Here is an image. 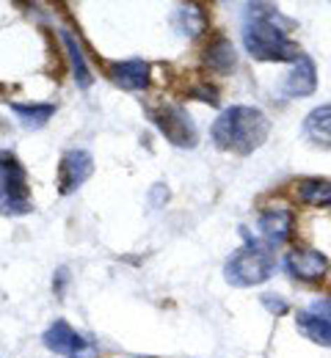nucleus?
<instances>
[{"label": "nucleus", "mask_w": 331, "mask_h": 358, "mask_svg": "<svg viewBox=\"0 0 331 358\" xmlns=\"http://www.w3.org/2000/svg\"><path fill=\"white\" fill-rule=\"evenodd\" d=\"M282 17L274 6L257 3L248 6V20L243 28V45L246 52L257 61H298L304 52L295 42L287 39L282 28L276 25Z\"/></svg>", "instance_id": "nucleus-1"}, {"label": "nucleus", "mask_w": 331, "mask_h": 358, "mask_svg": "<svg viewBox=\"0 0 331 358\" xmlns=\"http://www.w3.org/2000/svg\"><path fill=\"white\" fill-rule=\"evenodd\" d=\"M271 135V119L251 105H232L227 108L216 124H213V141L224 152L235 155H251L260 149Z\"/></svg>", "instance_id": "nucleus-2"}, {"label": "nucleus", "mask_w": 331, "mask_h": 358, "mask_svg": "<svg viewBox=\"0 0 331 358\" xmlns=\"http://www.w3.org/2000/svg\"><path fill=\"white\" fill-rule=\"evenodd\" d=\"M274 268H276L274 254L265 245L251 243V245L237 248L230 257V262L224 268V278L232 287H257L274 275Z\"/></svg>", "instance_id": "nucleus-3"}, {"label": "nucleus", "mask_w": 331, "mask_h": 358, "mask_svg": "<svg viewBox=\"0 0 331 358\" xmlns=\"http://www.w3.org/2000/svg\"><path fill=\"white\" fill-rule=\"evenodd\" d=\"M34 210L28 177L22 163L11 152H0V213L3 215H28Z\"/></svg>", "instance_id": "nucleus-4"}, {"label": "nucleus", "mask_w": 331, "mask_h": 358, "mask_svg": "<svg viewBox=\"0 0 331 358\" xmlns=\"http://www.w3.org/2000/svg\"><path fill=\"white\" fill-rule=\"evenodd\" d=\"M149 116H152L155 127L166 135L169 143H174V146H180V149H193V146H196L199 133H196L190 116L180 105H160V108H155Z\"/></svg>", "instance_id": "nucleus-5"}, {"label": "nucleus", "mask_w": 331, "mask_h": 358, "mask_svg": "<svg viewBox=\"0 0 331 358\" xmlns=\"http://www.w3.org/2000/svg\"><path fill=\"white\" fill-rule=\"evenodd\" d=\"M45 348L58 353V356H66V358H97L99 356V348H97L92 339L75 334L69 328V322L58 320L52 322L45 334Z\"/></svg>", "instance_id": "nucleus-6"}, {"label": "nucleus", "mask_w": 331, "mask_h": 358, "mask_svg": "<svg viewBox=\"0 0 331 358\" xmlns=\"http://www.w3.org/2000/svg\"><path fill=\"white\" fill-rule=\"evenodd\" d=\"M92 174H94V160H92V155L83 152V149H72V152H66V155L61 157V163H58V190H61L64 196H69V193H75Z\"/></svg>", "instance_id": "nucleus-7"}, {"label": "nucleus", "mask_w": 331, "mask_h": 358, "mask_svg": "<svg viewBox=\"0 0 331 358\" xmlns=\"http://www.w3.org/2000/svg\"><path fill=\"white\" fill-rule=\"evenodd\" d=\"M284 268L293 278H301V281H318L326 275L329 270V259L321 254V251H312V248H293L287 257H284Z\"/></svg>", "instance_id": "nucleus-8"}, {"label": "nucleus", "mask_w": 331, "mask_h": 358, "mask_svg": "<svg viewBox=\"0 0 331 358\" xmlns=\"http://www.w3.org/2000/svg\"><path fill=\"white\" fill-rule=\"evenodd\" d=\"M318 89V69H315V61L309 55H301L293 66V72L287 75L284 80V94L293 96V99H301V96H312Z\"/></svg>", "instance_id": "nucleus-9"}, {"label": "nucleus", "mask_w": 331, "mask_h": 358, "mask_svg": "<svg viewBox=\"0 0 331 358\" xmlns=\"http://www.w3.org/2000/svg\"><path fill=\"white\" fill-rule=\"evenodd\" d=\"M111 80L125 91H143L149 86V64L141 58L111 64Z\"/></svg>", "instance_id": "nucleus-10"}, {"label": "nucleus", "mask_w": 331, "mask_h": 358, "mask_svg": "<svg viewBox=\"0 0 331 358\" xmlns=\"http://www.w3.org/2000/svg\"><path fill=\"white\" fill-rule=\"evenodd\" d=\"M257 229L268 245H282L290 237V229H293V213L290 210H268L260 215Z\"/></svg>", "instance_id": "nucleus-11"}, {"label": "nucleus", "mask_w": 331, "mask_h": 358, "mask_svg": "<svg viewBox=\"0 0 331 358\" xmlns=\"http://www.w3.org/2000/svg\"><path fill=\"white\" fill-rule=\"evenodd\" d=\"M304 135H307V141L312 146L331 149V102L307 113V119H304Z\"/></svg>", "instance_id": "nucleus-12"}, {"label": "nucleus", "mask_w": 331, "mask_h": 358, "mask_svg": "<svg viewBox=\"0 0 331 358\" xmlns=\"http://www.w3.org/2000/svg\"><path fill=\"white\" fill-rule=\"evenodd\" d=\"M295 196L307 207H329L331 204V179H301L295 185Z\"/></svg>", "instance_id": "nucleus-13"}, {"label": "nucleus", "mask_w": 331, "mask_h": 358, "mask_svg": "<svg viewBox=\"0 0 331 358\" xmlns=\"http://www.w3.org/2000/svg\"><path fill=\"white\" fill-rule=\"evenodd\" d=\"M295 325H298V331H301L307 339H312L315 345H326V348H331V322L321 320V317H315L312 312H298Z\"/></svg>", "instance_id": "nucleus-14"}, {"label": "nucleus", "mask_w": 331, "mask_h": 358, "mask_svg": "<svg viewBox=\"0 0 331 358\" xmlns=\"http://www.w3.org/2000/svg\"><path fill=\"white\" fill-rule=\"evenodd\" d=\"M61 39H64L66 52H69V64H72V72H75V83H78L80 89H89V86H92V72H89V64H86V58H83V50L75 42V36L66 34V31L61 34Z\"/></svg>", "instance_id": "nucleus-15"}, {"label": "nucleus", "mask_w": 331, "mask_h": 358, "mask_svg": "<svg viewBox=\"0 0 331 358\" xmlns=\"http://www.w3.org/2000/svg\"><path fill=\"white\" fill-rule=\"evenodd\" d=\"M11 110L20 116V122L28 130H39V127H45L52 119L55 105H20V102H11Z\"/></svg>", "instance_id": "nucleus-16"}, {"label": "nucleus", "mask_w": 331, "mask_h": 358, "mask_svg": "<svg viewBox=\"0 0 331 358\" xmlns=\"http://www.w3.org/2000/svg\"><path fill=\"white\" fill-rule=\"evenodd\" d=\"M204 61H207L210 69H216V72H230V69L235 66V47H232L230 39H216L213 45L207 47Z\"/></svg>", "instance_id": "nucleus-17"}, {"label": "nucleus", "mask_w": 331, "mask_h": 358, "mask_svg": "<svg viewBox=\"0 0 331 358\" xmlns=\"http://www.w3.org/2000/svg\"><path fill=\"white\" fill-rule=\"evenodd\" d=\"M174 20H185L183 25H177L180 34H185V36H196L204 28V17H202V11L196 6H180L177 14H174Z\"/></svg>", "instance_id": "nucleus-18"}, {"label": "nucleus", "mask_w": 331, "mask_h": 358, "mask_svg": "<svg viewBox=\"0 0 331 358\" xmlns=\"http://www.w3.org/2000/svg\"><path fill=\"white\" fill-rule=\"evenodd\" d=\"M262 306L268 309V312L274 314H284L290 306H287V301H282V298H274V295H262Z\"/></svg>", "instance_id": "nucleus-19"}, {"label": "nucleus", "mask_w": 331, "mask_h": 358, "mask_svg": "<svg viewBox=\"0 0 331 358\" xmlns=\"http://www.w3.org/2000/svg\"><path fill=\"white\" fill-rule=\"evenodd\" d=\"M307 312H312L315 317H321V320L331 322V301H326V298H323V301H315V303H312Z\"/></svg>", "instance_id": "nucleus-20"}, {"label": "nucleus", "mask_w": 331, "mask_h": 358, "mask_svg": "<svg viewBox=\"0 0 331 358\" xmlns=\"http://www.w3.org/2000/svg\"><path fill=\"white\" fill-rule=\"evenodd\" d=\"M66 278H69V273H66V268L58 270V281H55V292L61 295L64 292V284H66Z\"/></svg>", "instance_id": "nucleus-21"}]
</instances>
